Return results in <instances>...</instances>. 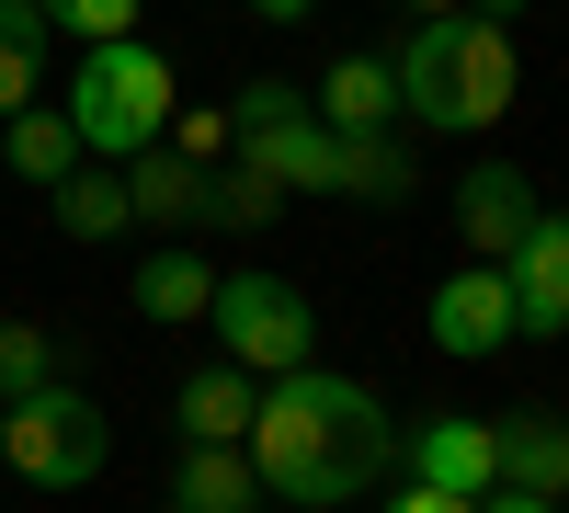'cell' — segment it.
<instances>
[{
	"label": "cell",
	"mask_w": 569,
	"mask_h": 513,
	"mask_svg": "<svg viewBox=\"0 0 569 513\" xmlns=\"http://www.w3.org/2000/svg\"><path fill=\"white\" fill-rule=\"evenodd\" d=\"M46 23H69L80 46H114V34H137V0H34Z\"/></svg>",
	"instance_id": "23"
},
{
	"label": "cell",
	"mask_w": 569,
	"mask_h": 513,
	"mask_svg": "<svg viewBox=\"0 0 569 513\" xmlns=\"http://www.w3.org/2000/svg\"><path fill=\"white\" fill-rule=\"evenodd\" d=\"M126 297H137V319H160V332H171V319H206V308H217V263H194V251H149V263L126 274Z\"/></svg>",
	"instance_id": "17"
},
{
	"label": "cell",
	"mask_w": 569,
	"mask_h": 513,
	"mask_svg": "<svg viewBox=\"0 0 569 513\" xmlns=\"http://www.w3.org/2000/svg\"><path fill=\"white\" fill-rule=\"evenodd\" d=\"M69 137H80V160H137V149H160L171 115H182V69L160 58V46H80V69H69Z\"/></svg>",
	"instance_id": "3"
},
{
	"label": "cell",
	"mask_w": 569,
	"mask_h": 513,
	"mask_svg": "<svg viewBox=\"0 0 569 513\" xmlns=\"http://www.w3.org/2000/svg\"><path fill=\"white\" fill-rule=\"evenodd\" d=\"M46 34H58V23H46L34 0H0V115H23L46 91Z\"/></svg>",
	"instance_id": "19"
},
{
	"label": "cell",
	"mask_w": 569,
	"mask_h": 513,
	"mask_svg": "<svg viewBox=\"0 0 569 513\" xmlns=\"http://www.w3.org/2000/svg\"><path fill=\"white\" fill-rule=\"evenodd\" d=\"M467 12H479V23H512V12H525V0H467Z\"/></svg>",
	"instance_id": "28"
},
{
	"label": "cell",
	"mask_w": 569,
	"mask_h": 513,
	"mask_svg": "<svg viewBox=\"0 0 569 513\" xmlns=\"http://www.w3.org/2000/svg\"><path fill=\"white\" fill-rule=\"evenodd\" d=\"M330 195L410 206V195H421V149H410L399 126H353V137H330Z\"/></svg>",
	"instance_id": "11"
},
{
	"label": "cell",
	"mask_w": 569,
	"mask_h": 513,
	"mask_svg": "<svg viewBox=\"0 0 569 513\" xmlns=\"http://www.w3.org/2000/svg\"><path fill=\"white\" fill-rule=\"evenodd\" d=\"M0 171H12V182H46V195H58V182L80 171V137H69V115H58V103L0 115Z\"/></svg>",
	"instance_id": "16"
},
{
	"label": "cell",
	"mask_w": 569,
	"mask_h": 513,
	"mask_svg": "<svg viewBox=\"0 0 569 513\" xmlns=\"http://www.w3.org/2000/svg\"><path fill=\"white\" fill-rule=\"evenodd\" d=\"M525 343V319H512V286H501V263H456L445 286H433V354L456 365H490Z\"/></svg>",
	"instance_id": "6"
},
{
	"label": "cell",
	"mask_w": 569,
	"mask_h": 513,
	"mask_svg": "<svg viewBox=\"0 0 569 513\" xmlns=\"http://www.w3.org/2000/svg\"><path fill=\"white\" fill-rule=\"evenodd\" d=\"M251 12H262V23H308V0H251Z\"/></svg>",
	"instance_id": "27"
},
{
	"label": "cell",
	"mask_w": 569,
	"mask_h": 513,
	"mask_svg": "<svg viewBox=\"0 0 569 513\" xmlns=\"http://www.w3.org/2000/svg\"><path fill=\"white\" fill-rule=\"evenodd\" d=\"M251 411H262V388L217 354V365H194V377H182L171 423H182V445H251Z\"/></svg>",
	"instance_id": "12"
},
{
	"label": "cell",
	"mask_w": 569,
	"mask_h": 513,
	"mask_svg": "<svg viewBox=\"0 0 569 513\" xmlns=\"http://www.w3.org/2000/svg\"><path fill=\"white\" fill-rule=\"evenodd\" d=\"M46 377H58V343L34 319H0V399H34Z\"/></svg>",
	"instance_id": "22"
},
{
	"label": "cell",
	"mask_w": 569,
	"mask_h": 513,
	"mask_svg": "<svg viewBox=\"0 0 569 513\" xmlns=\"http://www.w3.org/2000/svg\"><path fill=\"white\" fill-rule=\"evenodd\" d=\"M388 80H399V115L433 126V137H490L512 115V91H525V69H512V23H479V12L410 23V46L388 58Z\"/></svg>",
	"instance_id": "2"
},
{
	"label": "cell",
	"mask_w": 569,
	"mask_h": 513,
	"mask_svg": "<svg viewBox=\"0 0 569 513\" xmlns=\"http://www.w3.org/2000/svg\"><path fill=\"white\" fill-rule=\"evenodd\" d=\"M103 456H114V423H103V399H80L69 377H46L34 399H0V468L12 480L80 491V480H103Z\"/></svg>",
	"instance_id": "4"
},
{
	"label": "cell",
	"mask_w": 569,
	"mask_h": 513,
	"mask_svg": "<svg viewBox=\"0 0 569 513\" xmlns=\"http://www.w3.org/2000/svg\"><path fill=\"white\" fill-rule=\"evenodd\" d=\"M399 468L421 491H456V502H490V423L479 411H433V423L399 434Z\"/></svg>",
	"instance_id": "7"
},
{
	"label": "cell",
	"mask_w": 569,
	"mask_h": 513,
	"mask_svg": "<svg viewBox=\"0 0 569 513\" xmlns=\"http://www.w3.org/2000/svg\"><path fill=\"white\" fill-rule=\"evenodd\" d=\"M536 217H547V206H536V182L512 171V160H479V171L456 182V228H467V251H479V263H512Z\"/></svg>",
	"instance_id": "8"
},
{
	"label": "cell",
	"mask_w": 569,
	"mask_h": 513,
	"mask_svg": "<svg viewBox=\"0 0 569 513\" xmlns=\"http://www.w3.org/2000/svg\"><path fill=\"white\" fill-rule=\"evenodd\" d=\"M251 480L273 502H297V513H342L365 502L376 480L399 468V423H388V399H376L365 377H330V365H284V377L262 388L251 411Z\"/></svg>",
	"instance_id": "1"
},
{
	"label": "cell",
	"mask_w": 569,
	"mask_h": 513,
	"mask_svg": "<svg viewBox=\"0 0 569 513\" xmlns=\"http://www.w3.org/2000/svg\"><path fill=\"white\" fill-rule=\"evenodd\" d=\"M126 206H137V228H206V160L137 149L126 160Z\"/></svg>",
	"instance_id": "13"
},
{
	"label": "cell",
	"mask_w": 569,
	"mask_h": 513,
	"mask_svg": "<svg viewBox=\"0 0 569 513\" xmlns=\"http://www.w3.org/2000/svg\"><path fill=\"white\" fill-rule=\"evenodd\" d=\"M240 160L273 171L284 195H330V126L319 115H284V126H240Z\"/></svg>",
	"instance_id": "15"
},
{
	"label": "cell",
	"mask_w": 569,
	"mask_h": 513,
	"mask_svg": "<svg viewBox=\"0 0 569 513\" xmlns=\"http://www.w3.org/2000/svg\"><path fill=\"white\" fill-rule=\"evenodd\" d=\"M0 182H12V171H0Z\"/></svg>",
	"instance_id": "30"
},
{
	"label": "cell",
	"mask_w": 569,
	"mask_h": 513,
	"mask_svg": "<svg viewBox=\"0 0 569 513\" xmlns=\"http://www.w3.org/2000/svg\"><path fill=\"white\" fill-rule=\"evenodd\" d=\"M445 12H467V0H410V23H445Z\"/></svg>",
	"instance_id": "29"
},
{
	"label": "cell",
	"mask_w": 569,
	"mask_h": 513,
	"mask_svg": "<svg viewBox=\"0 0 569 513\" xmlns=\"http://www.w3.org/2000/svg\"><path fill=\"white\" fill-rule=\"evenodd\" d=\"M262 480H251V456L240 445H182V468H171V513H251Z\"/></svg>",
	"instance_id": "18"
},
{
	"label": "cell",
	"mask_w": 569,
	"mask_h": 513,
	"mask_svg": "<svg viewBox=\"0 0 569 513\" xmlns=\"http://www.w3.org/2000/svg\"><path fill=\"white\" fill-rule=\"evenodd\" d=\"M273 206H284V182H273V171H251L240 149L206 171V228H273Z\"/></svg>",
	"instance_id": "21"
},
{
	"label": "cell",
	"mask_w": 569,
	"mask_h": 513,
	"mask_svg": "<svg viewBox=\"0 0 569 513\" xmlns=\"http://www.w3.org/2000/svg\"><path fill=\"white\" fill-rule=\"evenodd\" d=\"M58 228H69V240H126V228H137L126 171H69L58 182Z\"/></svg>",
	"instance_id": "20"
},
{
	"label": "cell",
	"mask_w": 569,
	"mask_h": 513,
	"mask_svg": "<svg viewBox=\"0 0 569 513\" xmlns=\"http://www.w3.org/2000/svg\"><path fill=\"white\" fill-rule=\"evenodd\" d=\"M217 354L240 365V377H284V365H308L319 354V319H308V297L284 286V274H262V263H240V274H217Z\"/></svg>",
	"instance_id": "5"
},
{
	"label": "cell",
	"mask_w": 569,
	"mask_h": 513,
	"mask_svg": "<svg viewBox=\"0 0 569 513\" xmlns=\"http://www.w3.org/2000/svg\"><path fill=\"white\" fill-rule=\"evenodd\" d=\"M501 286H512V319H525L536 343L569 332V217H536L525 228V251L501 263Z\"/></svg>",
	"instance_id": "10"
},
{
	"label": "cell",
	"mask_w": 569,
	"mask_h": 513,
	"mask_svg": "<svg viewBox=\"0 0 569 513\" xmlns=\"http://www.w3.org/2000/svg\"><path fill=\"white\" fill-rule=\"evenodd\" d=\"M490 491H569V411H501L490 423Z\"/></svg>",
	"instance_id": "9"
},
{
	"label": "cell",
	"mask_w": 569,
	"mask_h": 513,
	"mask_svg": "<svg viewBox=\"0 0 569 513\" xmlns=\"http://www.w3.org/2000/svg\"><path fill=\"white\" fill-rule=\"evenodd\" d=\"M479 513H558V502H536V491H490Z\"/></svg>",
	"instance_id": "26"
},
{
	"label": "cell",
	"mask_w": 569,
	"mask_h": 513,
	"mask_svg": "<svg viewBox=\"0 0 569 513\" xmlns=\"http://www.w3.org/2000/svg\"><path fill=\"white\" fill-rule=\"evenodd\" d=\"M308 115H319L330 137H353V126H399V80H388V58H330L319 91H308Z\"/></svg>",
	"instance_id": "14"
},
{
	"label": "cell",
	"mask_w": 569,
	"mask_h": 513,
	"mask_svg": "<svg viewBox=\"0 0 569 513\" xmlns=\"http://www.w3.org/2000/svg\"><path fill=\"white\" fill-rule=\"evenodd\" d=\"M388 513H479V502H456V491H421V480H410V491H399Z\"/></svg>",
	"instance_id": "25"
},
{
	"label": "cell",
	"mask_w": 569,
	"mask_h": 513,
	"mask_svg": "<svg viewBox=\"0 0 569 513\" xmlns=\"http://www.w3.org/2000/svg\"><path fill=\"white\" fill-rule=\"evenodd\" d=\"M284 115H308V91H297V80H240V103H228V137H240V126H284Z\"/></svg>",
	"instance_id": "24"
}]
</instances>
